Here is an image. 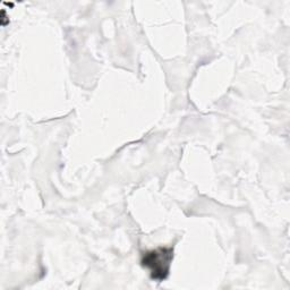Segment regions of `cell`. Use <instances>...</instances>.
<instances>
[{
  "label": "cell",
  "mask_w": 290,
  "mask_h": 290,
  "mask_svg": "<svg viewBox=\"0 0 290 290\" xmlns=\"http://www.w3.org/2000/svg\"><path fill=\"white\" fill-rule=\"evenodd\" d=\"M172 258L173 249L171 247H159L143 254L142 266L149 270L153 280L163 281L169 276Z\"/></svg>",
  "instance_id": "1"
},
{
  "label": "cell",
  "mask_w": 290,
  "mask_h": 290,
  "mask_svg": "<svg viewBox=\"0 0 290 290\" xmlns=\"http://www.w3.org/2000/svg\"><path fill=\"white\" fill-rule=\"evenodd\" d=\"M6 18H7L6 17V12L3 11L2 12V24L3 25H6Z\"/></svg>",
  "instance_id": "2"
}]
</instances>
